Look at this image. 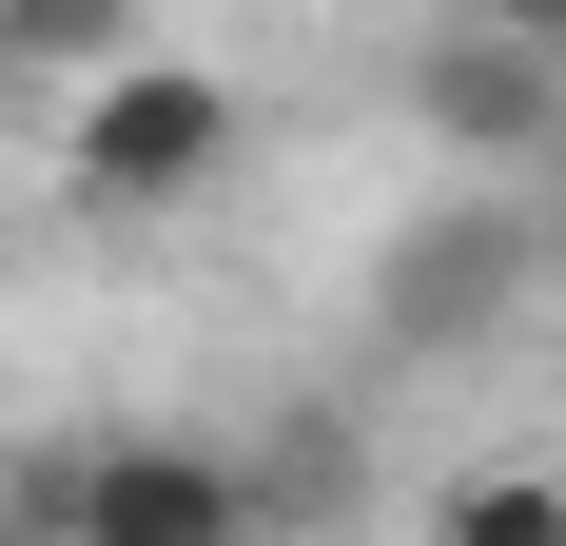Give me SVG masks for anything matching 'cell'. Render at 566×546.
I'll use <instances>...</instances> for the list:
<instances>
[{
    "label": "cell",
    "instance_id": "1",
    "mask_svg": "<svg viewBox=\"0 0 566 546\" xmlns=\"http://www.w3.org/2000/svg\"><path fill=\"white\" fill-rule=\"evenodd\" d=\"M234 137H254V98H234L216 59H117L98 98L59 117V216H98V234H137V216H196L234 176Z\"/></svg>",
    "mask_w": 566,
    "mask_h": 546
},
{
    "label": "cell",
    "instance_id": "2",
    "mask_svg": "<svg viewBox=\"0 0 566 546\" xmlns=\"http://www.w3.org/2000/svg\"><path fill=\"white\" fill-rule=\"evenodd\" d=\"M20 527L40 546H274V469L216 430H98V449H40Z\"/></svg>",
    "mask_w": 566,
    "mask_h": 546
},
{
    "label": "cell",
    "instance_id": "3",
    "mask_svg": "<svg viewBox=\"0 0 566 546\" xmlns=\"http://www.w3.org/2000/svg\"><path fill=\"white\" fill-rule=\"evenodd\" d=\"M410 117L450 157H566V20H430L410 40Z\"/></svg>",
    "mask_w": 566,
    "mask_h": 546
},
{
    "label": "cell",
    "instance_id": "4",
    "mask_svg": "<svg viewBox=\"0 0 566 546\" xmlns=\"http://www.w3.org/2000/svg\"><path fill=\"white\" fill-rule=\"evenodd\" d=\"M509 293H527V216H509V196H469V216H430V234L391 254L371 313H391V351H469Z\"/></svg>",
    "mask_w": 566,
    "mask_h": 546
},
{
    "label": "cell",
    "instance_id": "5",
    "mask_svg": "<svg viewBox=\"0 0 566 546\" xmlns=\"http://www.w3.org/2000/svg\"><path fill=\"white\" fill-rule=\"evenodd\" d=\"M430 546H566V449H489L430 489Z\"/></svg>",
    "mask_w": 566,
    "mask_h": 546
},
{
    "label": "cell",
    "instance_id": "6",
    "mask_svg": "<svg viewBox=\"0 0 566 546\" xmlns=\"http://www.w3.org/2000/svg\"><path fill=\"white\" fill-rule=\"evenodd\" d=\"M117 59H137V20H117V0H0V78H40L59 117L98 98Z\"/></svg>",
    "mask_w": 566,
    "mask_h": 546
}]
</instances>
